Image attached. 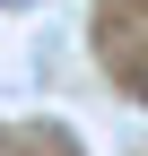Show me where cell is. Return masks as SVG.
Instances as JSON below:
<instances>
[{"label":"cell","mask_w":148,"mask_h":156,"mask_svg":"<svg viewBox=\"0 0 148 156\" xmlns=\"http://www.w3.org/2000/svg\"><path fill=\"white\" fill-rule=\"evenodd\" d=\"M122 87H131V95H148V69H139V78H131V69H122Z\"/></svg>","instance_id":"obj_1"}]
</instances>
